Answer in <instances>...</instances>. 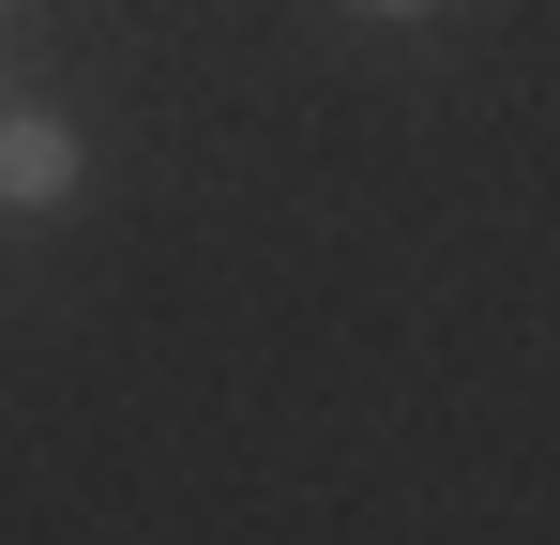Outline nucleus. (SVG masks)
<instances>
[{"label": "nucleus", "mask_w": 560, "mask_h": 545, "mask_svg": "<svg viewBox=\"0 0 560 545\" xmlns=\"http://www.w3.org/2000/svg\"><path fill=\"white\" fill-rule=\"evenodd\" d=\"M46 197H77V121L0 106V212H46Z\"/></svg>", "instance_id": "nucleus-1"}, {"label": "nucleus", "mask_w": 560, "mask_h": 545, "mask_svg": "<svg viewBox=\"0 0 560 545\" xmlns=\"http://www.w3.org/2000/svg\"><path fill=\"white\" fill-rule=\"evenodd\" d=\"M364 15H424V0H364Z\"/></svg>", "instance_id": "nucleus-2"}]
</instances>
